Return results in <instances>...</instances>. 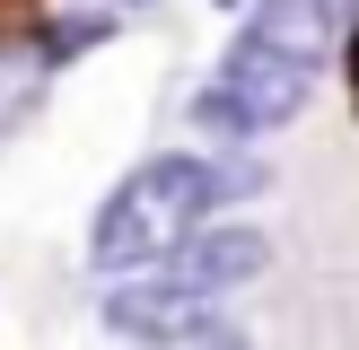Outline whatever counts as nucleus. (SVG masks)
<instances>
[{
    "label": "nucleus",
    "instance_id": "1",
    "mask_svg": "<svg viewBox=\"0 0 359 350\" xmlns=\"http://www.w3.org/2000/svg\"><path fill=\"white\" fill-rule=\"evenodd\" d=\"M184 227H202V158H193V149L140 158V167L97 202L88 262H97V272H140V262L175 254Z\"/></svg>",
    "mask_w": 359,
    "mask_h": 350
},
{
    "label": "nucleus",
    "instance_id": "2",
    "mask_svg": "<svg viewBox=\"0 0 359 350\" xmlns=\"http://www.w3.org/2000/svg\"><path fill=\"white\" fill-rule=\"evenodd\" d=\"M307 97H316V70L228 44V62L210 70V88L193 97V122H202V132H228V140H255V132L298 122V114H307Z\"/></svg>",
    "mask_w": 359,
    "mask_h": 350
},
{
    "label": "nucleus",
    "instance_id": "3",
    "mask_svg": "<svg viewBox=\"0 0 359 350\" xmlns=\"http://www.w3.org/2000/svg\"><path fill=\"white\" fill-rule=\"evenodd\" d=\"M263 262H272V237H263V227H245V219H202V227L175 237L167 280H184L193 298H219V289H245Z\"/></svg>",
    "mask_w": 359,
    "mask_h": 350
},
{
    "label": "nucleus",
    "instance_id": "4",
    "mask_svg": "<svg viewBox=\"0 0 359 350\" xmlns=\"http://www.w3.org/2000/svg\"><path fill=\"white\" fill-rule=\"evenodd\" d=\"M97 315H105V332H123V342H167V332H184V324H202L210 315V298H193L184 280H167V272H123L114 289L97 298Z\"/></svg>",
    "mask_w": 359,
    "mask_h": 350
},
{
    "label": "nucleus",
    "instance_id": "5",
    "mask_svg": "<svg viewBox=\"0 0 359 350\" xmlns=\"http://www.w3.org/2000/svg\"><path fill=\"white\" fill-rule=\"evenodd\" d=\"M333 0H245V52H272V62H298V70H325L333 52Z\"/></svg>",
    "mask_w": 359,
    "mask_h": 350
},
{
    "label": "nucleus",
    "instance_id": "6",
    "mask_svg": "<svg viewBox=\"0 0 359 350\" xmlns=\"http://www.w3.org/2000/svg\"><path fill=\"white\" fill-rule=\"evenodd\" d=\"M123 35V18H105V9H62V18H44V27L27 35V52H35V70H62V62H79L88 44H114Z\"/></svg>",
    "mask_w": 359,
    "mask_h": 350
},
{
    "label": "nucleus",
    "instance_id": "7",
    "mask_svg": "<svg viewBox=\"0 0 359 350\" xmlns=\"http://www.w3.org/2000/svg\"><path fill=\"white\" fill-rule=\"evenodd\" d=\"M263 184H272V167H263V158H202V219H219V210L255 202Z\"/></svg>",
    "mask_w": 359,
    "mask_h": 350
},
{
    "label": "nucleus",
    "instance_id": "8",
    "mask_svg": "<svg viewBox=\"0 0 359 350\" xmlns=\"http://www.w3.org/2000/svg\"><path fill=\"white\" fill-rule=\"evenodd\" d=\"M27 97H35V52L27 44H0V122H18Z\"/></svg>",
    "mask_w": 359,
    "mask_h": 350
},
{
    "label": "nucleus",
    "instance_id": "9",
    "mask_svg": "<svg viewBox=\"0 0 359 350\" xmlns=\"http://www.w3.org/2000/svg\"><path fill=\"white\" fill-rule=\"evenodd\" d=\"M158 350H255V342H245V332L228 324V315H202V324L167 332V342H158Z\"/></svg>",
    "mask_w": 359,
    "mask_h": 350
},
{
    "label": "nucleus",
    "instance_id": "10",
    "mask_svg": "<svg viewBox=\"0 0 359 350\" xmlns=\"http://www.w3.org/2000/svg\"><path fill=\"white\" fill-rule=\"evenodd\" d=\"M351 105H359V27H351Z\"/></svg>",
    "mask_w": 359,
    "mask_h": 350
},
{
    "label": "nucleus",
    "instance_id": "11",
    "mask_svg": "<svg viewBox=\"0 0 359 350\" xmlns=\"http://www.w3.org/2000/svg\"><path fill=\"white\" fill-rule=\"evenodd\" d=\"M333 9H342V18H359V0H333Z\"/></svg>",
    "mask_w": 359,
    "mask_h": 350
},
{
    "label": "nucleus",
    "instance_id": "12",
    "mask_svg": "<svg viewBox=\"0 0 359 350\" xmlns=\"http://www.w3.org/2000/svg\"><path fill=\"white\" fill-rule=\"evenodd\" d=\"M210 9H245V0H210Z\"/></svg>",
    "mask_w": 359,
    "mask_h": 350
}]
</instances>
